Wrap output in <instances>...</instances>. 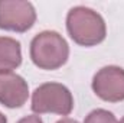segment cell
I'll use <instances>...</instances> for the list:
<instances>
[{"mask_svg":"<svg viewBox=\"0 0 124 123\" xmlns=\"http://www.w3.org/2000/svg\"><path fill=\"white\" fill-rule=\"evenodd\" d=\"M36 20V12L29 1L0 0V29L26 32Z\"/></svg>","mask_w":124,"mask_h":123,"instance_id":"277c9868","label":"cell"},{"mask_svg":"<svg viewBox=\"0 0 124 123\" xmlns=\"http://www.w3.org/2000/svg\"><path fill=\"white\" fill-rule=\"evenodd\" d=\"M29 96V88L26 81L9 71V72H0V103L6 107L15 109L20 107L26 103Z\"/></svg>","mask_w":124,"mask_h":123,"instance_id":"8992f818","label":"cell"},{"mask_svg":"<svg viewBox=\"0 0 124 123\" xmlns=\"http://www.w3.org/2000/svg\"><path fill=\"white\" fill-rule=\"evenodd\" d=\"M17 123H42L39 116H26L23 119H20Z\"/></svg>","mask_w":124,"mask_h":123,"instance_id":"9c48e42d","label":"cell"},{"mask_svg":"<svg viewBox=\"0 0 124 123\" xmlns=\"http://www.w3.org/2000/svg\"><path fill=\"white\" fill-rule=\"evenodd\" d=\"M56 123H79V122H77V120H74V119H61V120H58Z\"/></svg>","mask_w":124,"mask_h":123,"instance_id":"30bf717a","label":"cell"},{"mask_svg":"<svg viewBox=\"0 0 124 123\" xmlns=\"http://www.w3.org/2000/svg\"><path fill=\"white\" fill-rule=\"evenodd\" d=\"M66 29L74 42L82 46H94L105 39V23L102 18L93 9L84 6L69 10Z\"/></svg>","mask_w":124,"mask_h":123,"instance_id":"6da1fadb","label":"cell"},{"mask_svg":"<svg viewBox=\"0 0 124 123\" xmlns=\"http://www.w3.org/2000/svg\"><path fill=\"white\" fill-rule=\"evenodd\" d=\"M69 55L66 41L59 33L45 31L33 38L31 44V58L42 70H56L62 67Z\"/></svg>","mask_w":124,"mask_h":123,"instance_id":"7a4b0ae2","label":"cell"},{"mask_svg":"<svg viewBox=\"0 0 124 123\" xmlns=\"http://www.w3.org/2000/svg\"><path fill=\"white\" fill-rule=\"evenodd\" d=\"M22 62L20 44L7 36H0V72H9Z\"/></svg>","mask_w":124,"mask_h":123,"instance_id":"52a82bcc","label":"cell"},{"mask_svg":"<svg viewBox=\"0 0 124 123\" xmlns=\"http://www.w3.org/2000/svg\"><path fill=\"white\" fill-rule=\"evenodd\" d=\"M74 98L71 91L58 83H46L39 86L32 96V110L35 113H56L68 116L72 112Z\"/></svg>","mask_w":124,"mask_h":123,"instance_id":"3957f363","label":"cell"},{"mask_svg":"<svg viewBox=\"0 0 124 123\" xmlns=\"http://www.w3.org/2000/svg\"><path fill=\"white\" fill-rule=\"evenodd\" d=\"M84 123H117V120H116V117L111 112L97 109L87 116Z\"/></svg>","mask_w":124,"mask_h":123,"instance_id":"ba28073f","label":"cell"},{"mask_svg":"<svg viewBox=\"0 0 124 123\" xmlns=\"http://www.w3.org/2000/svg\"><path fill=\"white\" fill-rule=\"evenodd\" d=\"M93 90L105 101L116 103L124 100V70L114 65L101 68L94 75Z\"/></svg>","mask_w":124,"mask_h":123,"instance_id":"5b68a950","label":"cell"},{"mask_svg":"<svg viewBox=\"0 0 124 123\" xmlns=\"http://www.w3.org/2000/svg\"><path fill=\"white\" fill-rule=\"evenodd\" d=\"M0 123H7V120H6V117L0 113Z\"/></svg>","mask_w":124,"mask_h":123,"instance_id":"8fae6325","label":"cell"},{"mask_svg":"<svg viewBox=\"0 0 124 123\" xmlns=\"http://www.w3.org/2000/svg\"><path fill=\"white\" fill-rule=\"evenodd\" d=\"M120 123H124V117H123V119H121V120H120Z\"/></svg>","mask_w":124,"mask_h":123,"instance_id":"7c38bea8","label":"cell"}]
</instances>
